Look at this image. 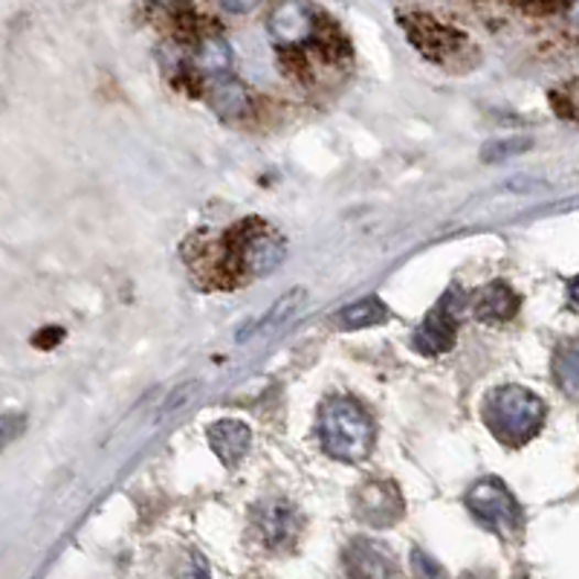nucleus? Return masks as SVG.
I'll return each instance as SVG.
<instances>
[{"label":"nucleus","instance_id":"obj_1","mask_svg":"<svg viewBox=\"0 0 579 579\" xmlns=\"http://www.w3.org/2000/svg\"><path fill=\"white\" fill-rule=\"evenodd\" d=\"M287 243L261 218H243L220 241V273L227 278H264L284 261Z\"/></svg>","mask_w":579,"mask_h":579},{"label":"nucleus","instance_id":"obj_2","mask_svg":"<svg viewBox=\"0 0 579 579\" xmlns=\"http://www.w3.org/2000/svg\"><path fill=\"white\" fill-rule=\"evenodd\" d=\"M321 449L342 463H362L374 447V426L353 397L334 394L319 412Z\"/></svg>","mask_w":579,"mask_h":579},{"label":"nucleus","instance_id":"obj_3","mask_svg":"<svg viewBox=\"0 0 579 579\" xmlns=\"http://www.w3.org/2000/svg\"><path fill=\"white\" fill-rule=\"evenodd\" d=\"M484 420L504 444L522 447L542 429L545 403L522 385H501L484 403Z\"/></svg>","mask_w":579,"mask_h":579},{"label":"nucleus","instance_id":"obj_4","mask_svg":"<svg viewBox=\"0 0 579 579\" xmlns=\"http://www.w3.org/2000/svg\"><path fill=\"white\" fill-rule=\"evenodd\" d=\"M400 24L406 30L408 41L417 47V53H423L435 64L455 62L463 50L470 47V41H467V35L461 30L444 24L438 18L426 15V12L400 15Z\"/></svg>","mask_w":579,"mask_h":579},{"label":"nucleus","instance_id":"obj_5","mask_svg":"<svg viewBox=\"0 0 579 579\" xmlns=\"http://www.w3.org/2000/svg\"><path fill=\"white\" fill-rule=\"evenodd\" d=\"M463 501L493 531L513 533L518 522H522V510H518L516 499L510 495V490L501 484L499 478H484V481L472 484V490L463 495Z\"/></svg>","mask_w":579,"mask_h":579},{"label":"nucleus","instance_id":"obj_6","mask_svg":"<svg viewBox=\"0 0 579 579\" xmlns=\"http://www.w3.org/2000/svg\"><path fill=\"white\" fill-rule=\"evenodd\" d=\"M353 513L371 527H392L403 518V495L389 481H365L351 495Z\"/></svg>","mask_w":579,"mask_h":579},{"label":"nucleus","instance_id":"obj_7","mask_svg":"<svg viewBox=\"0 0 579 579\" xmlns=\"http://www.w3.org/2000/svg\"><path fill=\"white\" fill-rule=\"evenodd\" d=\"M452 293L455 290H449L447 296L440 298V305L435 307V310H429V316H426L420 328L415 330V337H412L415 351L426 353V357H435V353H447L449 348H455L458 321H455L452 310Z\"/></svg>","mask_w":579,"mask_h":579},{"label":"nucleus","instance_id":"obj_8","mask_svg":"<svg viewBox=\"0 0 579 579\" xmlns=\"http://www.w3.org/2000/svg\"><path fill=\"white\" fill-rule=\"evenodd\" d=\"M255 527H259V536L266 548L282 550L296 542L302 522H298L296 510L284 501H266L255 513Z\"/></svg>","mask_w":579,"mask_h":579},{"label":"nucleus","instance_id":"obj_9","mask_svg":"<svg viewBox=\"0 0 579 579\" xmlns=\"http://www.w3.org/2000/svg\"><path fill=\"white\" fill-rule=\"evenodd\" d=\"M206 438H209L211 452L218 455L220 461L227 463V467H236V463H241L243 455L250 452L252 431L247 423L227 417V420L211 423Z\"/></svg>","mask_w":579,"mask_h":579},{"label":"nucleus","instance_id":"obj_10","mask_svg":"<svg viewBox=\"0 0 579 579\" xmlns=\"http://www.w3.org/2000/svg\"><path fill=\"white\" fill-rule=\"evenodd\" d=\"M345 565H348V571L357 573V577H392V573H397V565H394V559L389 556V550L369 539H357L348 545V550H345Z\"/></svg>","mask_w":579,"mask_h":579},{"label":"nucleus","instance_id":"obj_11","mask_svg":"<svg viewBox=\"0 0 579 579\" xmlns=\"http://www.w3.org/2000/svg\"><path fill=\"white\" fill-rule=\"evenodd\" d=\"M192 70L204 79L215 81L232 70V50L218 35H200L195 53H192Z\"/></svg>","mask_w":579,"mask_h":579},{"label":"nucleus","instance_id":"obj_12","mask_svg":"<svg viewBox=\"0 0 579 579\" xmlns=\"http://www.w3.org/2000/svg\"><path fill=\"white\" fill-rule=\"evenodd\" d=\"M476 316L481 321H507L516 316L518 310V296L516 290L504 282L487 284L481 293L476 296V305H472Z\"/></svg>","mask_w":579,"mask_h":579},{"label":"nucleus","instance_id":"obj_13","mask_svg":"<svg viewBox=\"0 0 579 579\" xmlns=\"http://www.w3.org/2000/svg\"><path fill=\"white\" fill-rule=\"evenodd\" d=\"M250 90L241 85L238 79H229V76H220V79L211 81L209 87V108L223 119H236L243 117L250 110Z\"/></svg>","mask_w":579,"mask_h":579},{"label":"nucleus","instance_id":"obj_14","mask_svg":"<svg viewBox=\"0 0 579 579\" xmlns=\"http://www.w3.org/2000/svg\"><path fill=\"white\" fill-rule=\"evenodd\" d=\"M385 319H389V307H385L376 296H369V298H360V302H353L351 307H345L342 314L337 316V325L342 330H360V328L383 325Z\"/></svg>","mask_w":579,"mask_h":579},{"label":"nucleus","instance_id":"obj_15","mask_svg":"<svg viewBox=\"0 0 579 579\" xmlns=\"http://www.w3.org/2000/svg\"><path fill=\"white\" fill-rule=\"evenodd\" d=\"M302 302H305V290H302V287L290 290V293H284V296L278 298V302H275V305L270 307V310H266V316L259 321V325H252V328L241 330V334H238V339H241V342H243V339L252 337V334H266V330L278 328V325H284V321H287L290 316L296 314V307L302 305Z\"/></svg>","mask_w":579,"mask_h":579},{"label":"nucleus","instance_id":"obj_16","mask_svg":"<svg viewBox=\"0 0 579 579\" xmlns=\"http://www.w3.org/2000/svg\"><path fill=\"white\" fill-rule=\"evenodd\" d=\"M556 385L562 389L568 397H579V342L565 345L554 360Z\"/></svg>","mask_w":579,"mask_h":579},{"label":"nucleus","instance_id":"obj_17","mask_svg":"<svg viewBox=\"0 0 579 579\" xmlns=\"http://www.w3.org/2000/svg\"><path fill=\"white\" fill-rule=\"evenodd\" d=\"M550 108L556 110V117H562L565 122H577L579 125V79L562 81L559 87L550 90Z\"/></svg>","mask_w":579,"mask_h":579},{"label":"nucleus","instance_id":"obj_18","mask_svg":"<svg viewBox=\"0 0 579 579\" xmlns=\"http://www.w3.org/2000/svg\"><path fill=\"white\" fill-rule=\"evenodd\" d=\"M527 149H531V140H493L484 145L481 160H484V163H501V160L525 154Z\"/></svg>","mask_w":579,"mask_h":579},{"label":"nucleus","instance_id":"obj_19","mask_svg":"<svg viewBox=\"0 0 579 579\" xmlns=\"http://www.w3.org/2000/svg\"><path fill=\"white\" fill-rule=\"evenodd\" d=\"M518 9H525L527 15H556V12H568L573 0H513Z\"/></svg>","mask_w":579,"mask_h":579},{"label":"nucleus","instance_id":"obj_20","mask_svg":"<svg viewBox=\"0 0 579 579\" xmlns=\"http://www.w3.org/2000/svg\"><path fill=\"white\" fill-rule=\"evenodd\" d=\"M218 3L229 15H247V12H252V9L259 7L261 0H218Z\"/></svg>","mask_w":579,"mask_h":579},{"label":"nucleus","instance_id":"obj_21","mask_svg":"<svg viewBox=\"0 0 579 579\" xmlns=\"http://www.w3.org/2000/svg\"><path fill=\"white\" fill-rule=\"evenodd\" d=\"M568 298H571V305L579 310V275L568 282Z\"/></svg>","mask_w":579,"mask_h":579},{"label":"nucleus","instance_id":"obj_22","mask_svg":"<svg viewBox=\"0 0 579 579\" xmlns=\"http://www.w3.org/2000/svg\"><path fill=\"white\" fill-rule=\"evenodd\" d=\"M568 21L579 26V0H573L571 7H568Z\"/></svg>","mask_w":579,"mask_h":579},{"label":"nucleus","instance_id":"obj_23","mask_svg":"<svg viewBox=\"0 0 579 579\" xmlns=\"http://www.w3.org/2000/svg\"><path fill=\"white\" fill-rule=\"evenodd\" d=\"M151 3H160V7H168V3H174V0H151Z\"/></svg>","mask_w":579,"mask_h":579}]
</instances>
